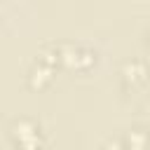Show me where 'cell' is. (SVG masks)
I'll use <instances>...</instances> for the list:
<instances>
[{
    "mask_svg": "<svg viewBox=\"0 0 150 150\" xmlns=\"http://www.w3.org/2000/svg\"><path fill=\"white\" fill-rule=\"evenodd\" d=\"M9 134H12V141L16 148L21 150H42V134H40V127L28 120V117H21V120H14L12 127H9Z\"/></svg>",
    "mask_w": 150,
    "mask_h": 150,
    "instance_id": "6da1fadb",
    "label": "cell"
},
{
    "mask_svg": "<svg viewBox=\"0 0 150 150\" xmlns=\"http://www.w3.org/2000/svg\"><path fill=\"white\" fill-rule=\"evenodd\" d=\"M61 52V63L75 70H87L96 61V52H91L84 45H59Z\"/></svg>",
    "mask_w": 150,
    "mask_h": 150,
    "instance_id": "7a4b0ae2",
    "label": "cell"
},
{
    "mask_svg": "<svg viewBox=\"0 0 150 150\" xmlns=\"http://www.w3.org/2000/svg\"><path fill=\"white\" fill-rule=\"evenodd\" d=\"M148 80V68H145V63L141 61V59H129V61H124V66H122V82L127 84V87H138V84H143Z\"/></svg>",
    "mask_w": 150,
    "mask_h": 150,
    "instance_id": "3957f363",
    "label": "cell"
},
{
    "mask_svg": "<svg viewBox=\"0 0 150 150\" xmlns=\"http://www.w3.org/2000/svg\"><path fill=\"white\" fill-rule=\"evenodd\" d=\"M52 77H54V66L35 59L33 66H30V70H28V84L33 89H45L52 82Z\"/></svg>",
    "mask_w": 150,
    "mask_h": 150,
    "instance_id": "277c9868",
    "label": "cell"
},
{
    "mask_svg": "<svg viewBox=\"0 0 150 150\" xmlns=\"http://www.w3.org/2000/svg\"><path fill=\"white\" fill-rule=\"evenodd\" d=\"M124 148L127 150H145L148 148V136L143 129H131L124 138Z\"/></svg>",
    "mask_w": 150,
    "mask_h": 150,
    "instance_id": "5b68a950",
    "label": "cell"
},
{
    "mask_svg": "<svg viewBox=\"0 0 150 150\" xmlns=\"http://www.w3.org/2000/svg\"><path fill=\"white\" fill-rule=\"evenodd\" d=\"M103 150H127V148H124V145H120L117 141H110V143H105V148H103Z\"/></svg>",
    "mask_w": 150,
    "mask_h": 150,
    "instance_id": "8992f818",
    "label": "cell"
},
{
    "mask_svg": "<svg viewBox=\"0 0 150 150\" xmlns=\"http://www.w3.org/2000/svg\"><path fill=\"white\" fill-rule=\"evenodd\" d=\"M148 45H150V30H148Z\"/></svg>",
    "mask_w": 150,
    "mask_h": 150,
    "instance_id": "52a82bcc",
    "label": "cell"
},
{
    "mask_svg": "<svg viewBox=\"0 0 150 150\" xmlns=\"http://www.w3.org/2000/svg\"><path fill=\"white\" fill-rule=\"evenodd\" d=\"M42 150H45V148H42Z\"/></svg>",
    "mask_w": 150,
    "mask_h": 150,
    "instance_id": "ba28073f",
    "label": "cell"
}]
</instances>
